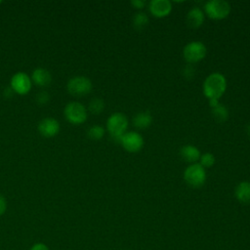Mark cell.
<instances>
[{"label":"cell","instance_id":"cell-1","mask_svg":"<svg viewBox=\"0 0 250 250\" xmlns=\"http://www.w3.org/2000/svg\"><path fill=\"white\" fill-rule=\"evenodd\" d=\"M227 89V79L220 72L209 74L203 82V94L208 100H219Z\"/></svg>","mask_w":250,"mask_h":250},{"label":"cell","instance_id":"cell-2","mask_svg":"<svg viewBox=\"0 0 250 250\" xmlns=\"http://www.w3.org/2000/svg\"><path fill=\"white\" fill-rule=\"evenodd\" d=\"M128 125V118L122 112H114L106 120V129L115 142H120L121 137L127 132Z\"/></svg>","mask_w":250,"mask_h":250},{"label":"cell","instance_id":"cell-3","mask_svg":"<svg viewBox=\"0 0 250 250\" xmlns=\"http://www.w3.org/2000/svg\"><path fill=\"white\" fill-rule=\"evenodd\" d=\"M185 182L193 188H201L206 181V171L199 163L188 165L184 171Z\"/></svg>","mask_w":250,"mask_h":250},{"label":"cell","instance_id":"cell-4","mask_svg":"<svg viewBox=\"0 0 250 250\" xmlns=\"http://www.w3.org/2000/svg\"><path fill=\"white\" fill-rule=\"evenodd\" d=\"M230 13V5L225 0H210L204 4V14L212 20H223Z\"/></svg>","mask_w":250,"mask_h":250},{"label":"cell","instance_id":"cell-5","mask_svg":"<svg viewBox=\"0 0 250 250\" xmlns=\"http://www.w3.org/2000/svg\"><path fill=\"white\" fill-rule=\"evenodd\" d=\"M93 84L90 78L84 75H76L71 77L66 84L67 91L73 96H85L92 91Z\"/></svg>","mask_w":250,"mask_h":250},{"label":"cell","instance_id":"cell-6","mask_svg":"<svg viewBox=\"0 0 250 250\" xmlns=\"http://www.w3.org/2000/svg\"><path fill=\"white\" fill-rule=\"evenodd\" d=\"M207 48L200 41H191L183 49V57L188 63H195L205 58Z\"/></svg>","mask_w":250,"mask_h":250},{"label":"cell","instance_id":"cell-7","mask_svg":"<svg viewBox=\"0 0 250 250\" xmlns=\"http://www.w3.org/2000/svg\"><path fill=\"white\" fill-rule=\"evenodd\" d=\"M65 118L72 124H81L87 119V109L79 102H69L63 108Z\"/></svg>","mask_w":250,"mask_h":250},{"label":"cell","instance_id":"cell-8","mask_svg":"<svg viewBox=\"0 0 250 250\" xmlns=\"http://www.w3.org/2000/svg\"><path fill=\"white\" fill-rule=\"evenodd\" d=\"M121 146L123 148L128 151V152H138L140 151L145 144L144 138L141 134L135 132V131H130L126 132L120 139Z\"/></svg>","mask_w":250,"mask_h":250},{"label":"cell","instance_id":"cell-9","mask_svg":"<svg viewBox=\"0 0 250 250\" xmlns=\"http://www.w3.org/2000/svg\"><path fill=\"white\" fill-rule=\"evenodd\" d=\"M11 88L14 90L15 93L23 95L29 92L31 89V78L22 71L16 72L11 77Z\"/></svg>","mask_w":250,"mask_h":250},{"label":"cell","instance_id":"cell-10","mask_svg":"<svg viewBox=\"0 0 250 250\" xmlns=\"http://www.w3.org/2000/svg\"><path fill=\"white\" fill-rule=\"evenodd\" d=\"M148 10L155 18H164L172 11V3L169 0H151L148 3Z\"/></svg>","mask_w":250,"mask_h":250},{"label":"cell","instance_id":"cell-11","mask_svg":"<svg viewBox=\"0 0 250 250\" xmlns=\"http://www.w3.org/2000/svg\"><path fill=\"white\" fill-rule=\"evenodd\" d=\"M38 131L45 137H53L60 131V123L53 117H44L38 123Z\"/></svg>","mask_w":250,"mask_h":250},{"label":"cell","instance_id":"cell-12","mask_svg":"<svg viewBox=\"0 0 250 250\" xmlns=\"http://www.w3.org/2000/svg\"><path fill=\"white\" fill-rule=\"evenodd\" d=\"M205 19L204 12L199 7L191 8L187 14V23L190 28L200 27Z\"/></svg>","mask_w":250,"mask_h":250},{"label":"cell","instance_id":"cell-13","mask_svg":"<svg viewBox=\"0 0 250 250\" xmlns=\"http://www.w3.org/2000/svg\"><path fill=\"white\" fill-rule=\"evenodd\" d=\"M180 155L185 161L193 164V163H196L197 160H199L201 153H200V150L197 148V146L193 145H186L181 147Z\"/></svg>","mask_w":250,"mask_h":250},{"label":"cell","instance_id":"cell-14","mask_svg":"<svg viewBox=\"0 0 250 250\" xmlns=\"http://www.w3.org/2000/svg\"><path fill=\"white\" fill-rule=\"evenodd\" d=\"M31 79L39 86H47L52 81V74L45 67H36L32 72Z\"/></svg>","mask_w":250,"mask_h":250},{"label":"cell","instance_id":"cell-15","mask_svg":"<svg viewBox=\"0 0 250 250\" xmlns=\"http://www.w3.org/2000/svg\"><path fill=\"white\" fill-rule=\"evenodd\" d=\"M236 199L243 204H250V182H240L234 189Z\"/></svg>","mask_w":250,"mask_h":250},{"label":"cell","instance_id":"cell-16","mask_svg":"<svg viewBox=\"0 0 250 250\" xmlns=\"http://www.w3.org/2000/svg\"><path fill=\"white\" fill-rule=\"evenodd\" d=\"M133 125L138 129H146L152 123V115L149 111H141L134 115Z\"/></svg>","mask_w":250,"mask_h":250},{"label":"cell","instance_id":"cell-17","mask_svg":"<svg viewBox=\"0 0 250 250\" xmlns=\"http://www.w3.org/2000/svg\"><path fill=\"white\" fill-rule=\"evenodd\" d=\"M148 17L144 12H138L133 17V25L136 30H143L148 24Z\"/></svg>","mask_w":250,"mask_h":250},{"label":"cell","instance_id":"cell-18","mask_svg":"<svg viewBox=\"0 0 250 250\" xmlns=\"http://www.w3.org/2000/svg\"><path fill=\"white\" fill-rule=\"evenodd\" d=\"M212 114L217 121L224 122L229 117V110L226 105L219 104L218 105H216L215 107L212 108Z\"/></svg>","mask_w":250,"mask_h":250},{"label":"cell","instance_id":"cell-19","mask_svg":"<svg viewBox=\"0 0 250 250\" xmlns=\"http://www.w3.org/2000/svg\"><path fill=\"white\" fill-rule=\"evenodd\" d=\"M104 102L101 98H93L88 104V109L94 114L101 113L104 110Z\"/></svg>","mask_w":250,"mask_h":250},{"label":"cell","instance_id":"cell-20","mask_svg":"<svg viewBox=\"0 0 250 250\" xmlns=\"http://www.w3.org/2000/svg\"><path fill=\"white\" fill-rule=\"evenodd\" d=\"M87 135L92 140H95V141L101 140L104 135V128L101 125L95 124L87 130Z\"/></svg>","mask_w":250,"mask_h":250},{"label":"cell","instance_id":"cell-21","mask_svg":"<svg viewBox=\"0 0 250 250\" xmlns=\"http://www.w3.org/2000/svg\"><path fill=\"white\" fill-rule=\"evenodd\" d=\"M199 161H200L199 164L203 168H210L215 163V156L211 152H205V153L201 154V156L199 158Z\"/></svg>","mask_w":250,"mask_h":250},{"label":"cell","instance_id":"cell-22","mask_svg":"<svg viewBox=\"0 0 250 250\" xmlns=\"http://www.w3.org/2000/svg\"><path fill=\"white\" fill-rule=\"evenodd\" d=\"M195 74V68L191 63L187 64L184 68H183V75L186 79H192L194 77Z\"/></svg>","mask_w":250,"mask_h":250},{"label":"cell","instance_id":"cell-23","mask_svg":"<svg viewBox=\"0 0 250 250\" xmlns=\"http://www.w3.org/2000/svg\"><path fill=\"white\" fill-rule=\"evenodd\" d=\"M50 100V95L48 92L46 91H41V92H38L37 95H36V102L40 104H46L48 103Z\"/></svg>","mask_w":250,"mask_h":250},{"label":"cell","instance_id":"cell-24","mask_svg":"<svg viewBox=\"0 0 250 250\" xmlns=\"http://www.w3.org/2000/svg\"><path fill=\"white\" fill-rule=\"evenodd\" d=\"M6 209H7V200L2 194H0V216L6 212Z\"/></svg>","mask_w":250,"mask_h":250},{"label":"cell","instance_id":"cell-25","mask_svg":"<svg viewBox=\"0 0 250 250\" xmlns=\"http://www.w3.org/2000/svg\"><path fill=\"white\" fill-rule=\"evenodd\" d=\"M131 5L135 8V9H143L146 6V1L144 0H132L131 1Z\"/></svg>","mask_w":250,"mask_h":250},{"label":"cell","instance_id":"cell-26","mask_svg":"<svg viewBox=\"0 0 250 250\" xmlns=\"http://www.w3.org/2000/svg\"><path fill=\"white\" fill-rule=\"evenodd\" d=\"M29 250H49L48 246L45 244V243H42V242H37V243H34Z\"/></svg>","mask_w":250,"mask_h":250},{"label":"cell","instance_id":"cell-27","mask_svg":"<svg viewBox=\"0 0 250 250\" xmlns=\"http://www.w3.org/2000/svg\"><path fill=\"white\" fill-rule=\"evenodd\" d=\"M13 93H15V92H14V90L11 88V86H10V87H6V88L4 89V92H3L4 96H6V97H11V96L13 95Z\"/></svg>","mask_w":250,"mask_h":250},{"label":"cell","instance_id":"cell-28","mask_svg":"<svg viewBox=\"0 0 250 250\" xmlns=\"http://www.w3.org/2000/svg\"><path fill=\"white\" fill-rule=\"evenodd\" d=\"M246 134L250 137V124H248V125L246 126Z\"/></svg>","mask_w":250,"mask_h":250},{"label":"cell","instance_id":"cell-29","mask_svg":"<svg viewBox=\"0 0 250 250\" xmlns=\"http://www.w3.org/2000/svg\"><path fill=\"white\" fill-rule=\"evenodd\" d=\"M1 3H2V1H1V0H0V4H1Z\"/></svg>","mask_w":250,"mask_h":250}]
</instances>
